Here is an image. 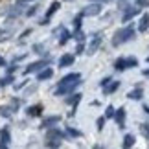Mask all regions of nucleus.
<instances>
[{
    "label": "nucleus",
    "instance_id": "39",
    "mask_svg": "<svg viewBox=\"0 0 149 149\" xmlns=\"http://www.w3.org/2000/svg\"><path fill=\"white\" fill-rule=\"evenodd\" d=\"M92 2H98L100 4V2H109V0H92Z\"/></svg>",
    "mask_w": 149,
    "mask_h": 149
},
{
    "label": "nucleus",
    "instance_id": "11",
    "mask_svg": "<svg viewBox=\"0 0 149 149\" xmlns=\"http://www.w3.org/2000/svg\"><path fill=\"white\" fill-rule=\"evenodd\" d=\"M100 44H101V35H100V33H96L94 39H92V44H90V48H88V54H94V52L100 48Z\"/></svg>",
    "mask_w": 149,
    "mask_h": 149
},
{
    "label": "nucleus",
    "instance_id": "15",
    "mask_svg": "<svg viewBox=\"0 0 149 149\" xmlns=\"http://www.w3.org/2000/svg\"><path fill=\"white\" fill-rule=\"evenodd\" d=\"M63 136H65V134H63L59 129H50V131H48V138H46V140H61Z\"/></svg>",
    "mask_w": 149,
    "mask_h": 149
},
{
    "label": "nucleus",
    "instance_id": "21",
    "mask_svg": "<svg viewBox=\"0 0 149 149\" xmlns=\"http://www.w3.org/2000/svg\"><path fill=\"white\" fill-rule=\"evenodd\" d=\"M66 134L72 136V138H79V136H81V131H77L74 127H66Z\"/></svg>",
    "mask_w": 149,
    "mask_h": 149
},
{
    "label": "nucleus",
    "instance_id": "31",
    "mask_svg": "<svg viewBox=\"0 0 149 149\" xmlns=\"http://www.w3.org/2000/svg\"><path fill=\"white\" fill-rule=\"evenodd\" d=\"M96 125H98V131H101V129H103V125H105V116L100 118L98 122H96Z\"/></svg>",
    "mask_w": 149,
    "mask_h": 149
},
{
    "label": "nucleus",
    "instance_id": "13",
    "mask_svg": "<svg viewBox=\"0 0 149 149\" xmlns=\"http://www.w3.org/2000/svg\"><path fill=\"white\" fill-rule=\"evenodd\" d=\"M114 118H116V123L120 125V127H123V122H125V109H118L116 114H114Z\"/></svg>",
    "mask_w": 149,
    "mask_h": 149
},
{
    "label": "nucleus",
    "instance_id": "12",
    "mask_svg": "<svg viewBox=\"0 0 149 149\" xmlns=\"http://www.w3.org/2000/svg\"><path fill=\"white\" fill-rule=\"evenodd\" d=\"M70 37H72V33L68 31V30H65V28H61V37H59V44L61 46H65V44L70 41Z\"/></svg>",
    "mask_w": 149,
    "mask_h": 149
},
{
    "label": "nucleus",
    "instance_id": "38",
    "mask_svg": "<svg viewBox=\"0 0 149 149\" xmlns=\"http://www.w3.org/2000/svg\"><path fill=\"white\" fill-rule=\"evenodd\" d=\"M0 149H9V147H8V144H2V142H0Z\"/></svg>",
    "mask_w": 149,
    "mask_h": 149
},
{
    "label": "nucleus",
    "instance_id": "28",
    "mask_svg": "<svg viewBox=\"0 0 149 149\" xmlns=\"http://www.w3.org/2000/svg\"><path fill=\"white\" fill-rule=\"evenodd\" d=\"M127 61V68H134V66H138V61L134 59V57H129V59H125Z\"/></svg>",
    "mask_w": 149,
    "mask_h": 149
},
{
    "label": "nucleus",
    "instance_id": "8",
    "mask_svg": "<svg viewBox=\"0 0 149 149\" xmlns=\"http://www.w3.org/2000/svg\"><path fill=\"white\" fill-rule=\"evenodd\" d=\"M52 76H54V70H52V68H44V70H41L37 74V81H46V79H50Z\"/></svg>",
    "mask_w": 149,
    "mask_h": 149
},
{
    "label": "nucleus",
    "instance_id": "23",
    "mask_svg": "<svg viewBox=\"0 0 149 149\" xmlns=\"http://www.w3.org/2000/svg\"><path fill=\"white\" fill-rule=\"evenodd\" d=\"M74 39L77 41V44L83 42V41H85V33H83L81 30H76V31H74Z\"/></svg>",
    "mask_w": 149,
    "mask_h": 149
},
{
    "label": "nucleus",
    "instance_id": "9",
    "mask_svg": "<svg viewBox=\"0 0 149 149\" xmlns=\"http://www.w3.org/2000/svg\"><path fill=\"white\" fill-rule=\"evenodd\" d=\"M61 122V116H50V118H46L42 122V125L41 127H44V129H48V127H54L55 123H59Z\"/></svg>",
    "mask_w": 149,
    "mask_h": 149
},
{
    "label": "nucleus",
    "instance_id": "2",
    "mask_svg": "<svg viewBox=\"0 0 149 149\" xmlns=\"http://www.w3.org/2000/svg\"><path fill=\"white\" fill-rule=\"evenodd\" d=\"M134 37V30L133 26H127V28H122V30H118L116 33H114L112 37V46H120V44H123L125 41H129V39Z\"/></svg>",
    "mask_w": 149,
    "mask_h": 149
},
{
    "label": "nucleus",
    "instance_id": "34",
    "mask_svg": "<svg viewBox=\"0 0 149 149\" xmlns=\"http://www.w3.org/2000/svg\"><path fill=\"white\" fill-rule=\"evenodd\" d=\"M111 81H112V79H111V77H105V79H103V81H100V85H101V87H103V88H105V87H107V85H109V83H111Z\"/></svg>",
    "mask_w": 149,
    "mask_h": 149
},
{
    "label": "nucleus",
    "instance_id": "41",
    "mask_svg": "<svg viewBox=\"0 0 149 149\" xmlns=\"http://www.w3.org/2000/svg\"><path fill=\"white\" fill-rule=\"evenodd\" d=\"M144 74H146V76H149V70H146V72H144Z\"/></svg>",
    "mask_w": 149,
    "mask_h": 149
},
{
    "label": "nucleus",
    "instance_id": "20",
    "mask_svg": "<svg viewBox=\"0 0 149 149\" xmlns=\"http://www.w3.org/2000/svg\"><path fill=\"white\" fill-rule=\"evenodd\" d=\"M114 66H116V70H125V68H127V61H125V57H120V59L114 63Z\"/></svg>",
    "mask_w": 149,
    "mask_h": 149
},
{
    "label": "nucleus",
    "instance_id": "17",
    "mask_svg": "<svg viewBox=\"0 0 149 149\" xmlns=\"http://www.w3.org/2000/svg\"><path fill=\"white\" fill-rule=\"evenodd\" d=\"M118 87H120V81H111L105 88H103V92H105V94H112L114 90H118Z\"/></svg>",
    "mask_w": 149,
    "mask_h": 149
},
{
    "label": "nucleus",
    "instance_id": "7",
    "mask_svg": "<svg viewBox=\"0 0 149 149\" xmlns=\"http://www.w3.org/2000/svg\"><path fill=\"white\" fill-rule=\"evenodd\" d=\"M70 65H74V55L72 54H65L59 59V66L61 68H66V66H70Z\"/></svg>",
    "mask_w": 149,
    "mask_h": 149
},
{
    "label": "nucleus",
    "instance_id": "40",
    "mask_svg": "<svg viewBox=\"0 0 149 149\" xmlns=\"http://www.w3.org/2000/svg\"><path fill=\"white\" fill-rule=\"evenodd\" d=\"M144 111H146V112H147V114H149V107H147V105H146V107H144Z\"/></svg>",
    "mask_w": 149,
    "mask_h": 149
},
{
    "label": "nucleus",
    "instance_id": "22",
    "mask_svg": "<svg viewBox=\"0 0 149 149\" xmlns=\"http://www.w3.org/2000/svg\"><path fill=\"white\" fill-rule=\"evenodd\" d=\"M142 96H144V92H142V88H134L133 92L129 94L131 100H142Z\"/></svg>",
    "mask_w": 149,
    "mask_h": 149
},
{
    "label": "nucleus",
    "instance_id": "4",
    "mask_svg": "<svg viewBox=\"0 0 149 149\" xmlns=\"http://www.w3.org/2000/svg\"><path fill=\"white\" fill-rule=\"evenodd\" d=\"M44 66H48V61H35V63H31L30 66L24 70V74H31V72H41V70H44Z\"/></svg>",
    "mask_w": 149,
    "mask_h": 149
},
{
    "label": "nucleus",
    "instance_id": "5",
    "mask_svg": "<svg viewBox=\"0 0 149 149\" xmlns=\"http://www.w3.org/2000/svg\"><path fill=\"white\" fill-rule=\"evenodd\" d=\"M59 8H61V4H59V2H52V4H50V8H48V11H46V17L42 19V22H41V24H48L50 17L54 15V13H55V11L59 9Z\"/></svg>",
    "mask_w": 149,
    "mask_h": 149
},
{
    "label": "nucleus",
    "instance_id": "30",
    "mask_svg": "<svg viewBox=\"0 0 149 149\" xmlns=\"http://www.w3.org/2000/svg\"><path fill=\"white\" fill-rule=\"evenodd\" d=\"M11 81H13V76H8V77L0 79V87H4V85H9Z\"/></svg>",
    "mask_w": 149,
    "mask_h": 149
},
{
    "label": "nucleus",
    "instance_id": "25",
    "mask_svg": "<svg viewBox=\"0 0 149 149\" xmlns=\"http://www.w3.org/2000/svg\"><path fill=\"white\" fill-rule=\"evenodd\" d=\"M114 114H116V109H114L112 105H109L107 111H105V118H114Z\"/></svg>",
    "mask_w": 149,
    "mask_h": 149
},
{
    "label": "nucleus",
    "instance_id": "33",
    "mask_svg": "<svg viewBox=\"0 0 149 149\" xmlns=\"http://www.w3.org/2000/svg\"><path fill=\"white\" fill-rule=\"evenodd\" d=\"M136 4L142 6V8H149V0H136Z\"/></svg>",
    "mask_w": 149,
    "mask_h": 149
},
{
    "label": "nucleus",
    "instance_id": "27",
    "mask_svg": "<svg viewBox=\"0 0 149 149\" xmlns=\"http://www.w3.org/2000/svg\"><path fill=\"white\" fill-rule=\"evenodd\" d=\"M81 19H83V13H79L76 19H74V26H76V30H81Z\"/></svg>",
    "mask_w": 149,
    "mask_h": 149
},
{
    "label": "nucleus",
    "instance_id": "18",
    "mask_svg": "<svg viewBox=\"0 0 149 149\" xmlns=\"http://www.w3.org/2000/svg\"><path fill=\"white\" fill-rule=\"evenodd\" d=\"M133 146H134V136H133V134H127V136L123 138V144H122V147H123V149H131Z\"/></svg>",
    "mask_w": 149,
    "mask_h": 149
},
{
    "label": "nucleus",
    "instance_id": "29",
    "mask_svg": "<svg viewBox=\"0 0 149 149\" xmlns=\"http://www.w3.org/2000/svg\"><path fill=\"white\" fill-rule=\"evenodd\" d=\"M37 11H39V6H31V8L26 11V17H33V15L37 13Z\"/></svg>",
    "mask_w": 149,
    "mask_h": 149
},
{
    "label": "nucleus",
    "instance_id": "35",
    "mask_svg": "<svg viewBox=\"0 0 149 149\" xmlns=\"http://www.w3.org/2000/svg\"><path fill=\"white\" fill-rule=\"evenodd\" d=\"M83 50H85L83 42H79V44H77V48H76V54H83Z\"/></svg>",
    "mask_w": 149,
    "mask_h": 149
},
{
    "label": "nucleus",
    "instance_id": "37",
    "mask_svg": "<svg viewBox=\"0 0 149 149\" xmlns=\"http://www.w3.org/2000/svg\"><path fill=\"white\" fill-rule=\"evenodd\" d=\"M0 66H6V59H4L2 55H0Z\"/></svg>",
    "mask_w": 149,
    "mask_h": 149
},
{
    "label": "nucleus",
    "instance_id": "10",
    "mask_svg": "<svg viewBox=\"0 0 149 149\" xmlns=\"http://www.w3.org/2000/svg\"><path fill=\"white\" fill-rule=\"evenodd\" d=\"M147 28H149V13H144L140 22H138V30L144 33V31H147Z\"/></svg>",
    "mask_w": 149,
    "mask_h": 149
},
{
    "label": "nucleus",
    "instance_id": "24",
    "mask_svg": "<svg viewBox=\"0 0 149 149\" xmlns=\"http://www.w3.org/2000/svg\"><path fill=\"white\" fill-rule=\"evenodd\" d=\"M140 133L149 140V123H142V125H140Z\"/></svg>",
    "mask_w": 149,
    "mask_h": 149
},
{
    "label": "nucleus",
    "instance_id": "19",
    "mask_svg": "<svg viewBox=\"0 0 149 149\" xmlns=\"http://www.w3.org/2000/svg\"><path fill=\"white\" fill-rule=\"evenodd\" d=\"M79 101H81V94H72L70 98H66V103H70L72 107H76Z\"/></svg>",
    "mask_w": 149,
    "mask_h": 149
},
{
    "label": "nucleus",
    "instance_id": "1",
    "mask_svg": "<svg viewBox=\"0 0 149 149\" xmlns=\"http://www.w3.org/2000/svg\"><path fill=\"white\" fill-rule=\"evenodd\" d=\"M79 79H81V76H79V74H68V76H65L59 81V87H57V90H55V96H65V94H68V92H72L74 88L77 87L79 83Z\"/></svg>",
    "mask_w": 149,
    "mask_h": 149
},
{
    "label": "nucleus",
    "instance_id": "3",
    "mask_svg": "<svg viewBox=\"0 0 149 149\" xmlns=\"http://www.w3.org/2000/svg\"><path fill=\"white\" fill-rule=\"evenodd\" d=\"M100 13H101V4H96V2H92L83 9V17H96Z\"/></svg>",
    "mask_w": 149,
    "mask_h": 149
},
{
    "label": "nucleus",
    "instance_id": "36",
    "mask_svg": "<svg viewBox=\"0 0 149 149\" xmlns=\"http://www.w3.org/2000/svg\"><path fill=\"white\" fill-rule=\"evenodd\" d=\"M26 2H31V0H17V6H22V4H26Z\"/></svg>",
    "mask_w": 149,
    "mask_h": 149
},
{
    "label": "nucleus",
    "instance_id": "26",
    "mask_svg": "<svg viewBox=\"0 0 149 149\" xmlns=\"http://www.w3.org/2000/svg\"><path fill=\"white\" fill-rule=\"evenodd\" d=\"M46 146L52 147V149H57L61 146V140H46Z\"/></svg>",
    "mask_w": 149,
    "mask_h": 149
},
{
    "label": "nucleus",
    "instance_id": "6",
    "mask_svg": "<svg viewBox=\"0 0 149 149\" xmlns=\"http://www.w3.org/2000/svg\"><path fill=\"white\" fill-rule=\"evenodd\" d=\"M138 13H140V8H127V9L123 11L122 20H123V22H129L131 19H133V17H136Z\"/></svg>",
    "mask_w": 149,
    "mask_h": 149
},
{
    "label": "nucleus",
    "instance_id": "14",
    "mask_svg": "<svg viewBox=\"0 0 149 149\" xmlns=\"http://www.w3.org/2000/svg\"><path fill=\"white\" fill-rule=\"evenodd\" d=\"M26 112H28V116H41L42 114V105H31Z\"/></svg>",
    "mask_w": 149,
    "mask_h": 149
},
{
    "label": "nucleus",
    "instance_id": "32",
    "mask_svg": "<svg viewBox=\"0 0 149 149\" xmlns=\"http://www.w3.org/2000/svg\"><path fill=\"white\" fill-rule=\"evenodd\" d=\"M42 50H44L42 44H35V46H33V52H35V54H42Z\"/></svg>",
    "mask_w": 149,
    "mask_h": 149
},
{
    "label": "nucleus",
    "instance_id": "16",
    "mask_svg": "<svg viewBox=\"0 0 149 149\" xmlns=\"http://www.w3.org/2000/svg\"><path fill=\"white\" fill-rule=\"evenodd\" d=\"M9 140H11V134H9V129H8V127H4V129H0V142H2V144H9Z\"/></svg>",
    "mask_w": 149,
    "mask_h": 149
},
{
    "label": "nucleus",
    "instance_id": "42",
    "mask_svg": "<svg viewBox=\"0 0 149 149\" xmlns=\"http://www.w3.org/2000/svg\"><path fill=\"white\" fill-rule=\"evenodd\" d=\"M147 63H149V59H147Z\"/></svg>",
    "mask_w": 149,
    "mask_h": 149
}]
</instances>
